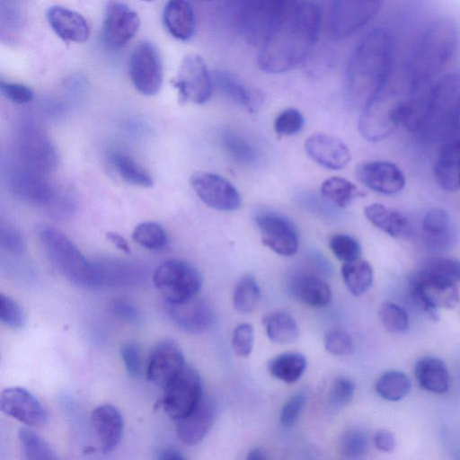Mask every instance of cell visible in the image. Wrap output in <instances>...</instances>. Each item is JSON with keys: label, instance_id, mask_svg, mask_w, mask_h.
I'll return each instance as SVG.
<instances>
[{"label": "cell", "instance_id": "3", "mask_svg": "<svg viewBox=\"0 0 460 460\" xmlns=\"http://www.w3.org/2000/svg\"><path fill=\"white\" fill-rule=\"evenodd\" d=\"M153 282L166 303L178 304L196 296L202 286V277L190 263L170 259L155 269Z\"/></svg>", "mask_w": 460, "mask_h": 460}, {"label": "cell", "instance_id": "19", "mask_svg": "<svg viewBox=\"0 0 460 460\" xmlns=\"http://www.w3.org/2000/svg\"><path fill=\"white\" fill-rule=\"evenodd\" d=\"M438 185L448 191L460 189V126L444 141L434 166Z\"/></svg>", "mask_w": 460, "mask_h": 460}, {"label": "cell", "instance_id": "48", "mask_svg": "<svg viewBox=\"0 0 460 460\" xmlns=\"http://www.w3.org/2000/svg\"><path fill=\"white\" fill-rule=\"evenodd\" d=\"M425 268L454 281H460V260L458 259L437 257L429 261Z\"/></svg>", "mask_w": 460, "mask_h": 460}, {"label": "cell", "instance_id": "18", "mask_svg": "<svg viewBox=\"0 0 460 460\" xmlns=\"http://www.w3.org/2000/svg\"><path fill=\"white\" fill-rule=\"evenodd\" d=\"M305 149L312 160L330 170H341L350 161L349 147L340 138L324 133L311 135Z\"/></svg>", "mask_w": 460, "mask_h": 460}, {"label": "cell", "instance_id": "43", "mask_svg": "<svg viewBox=\"0 0 460 460\" xmlns=\"http://www.w3.org/2000/svg\"><path fill=\"white\" fill-rule=\"evenodd\" d=\"M0 319L3 323L13 329H22L26 322L21 306L4 294L0 295Z\"/></svg>", "mask_w": 460, "mask_h": 460}, {"label": "cell", "instance_id": "33", "mask_svg": "<svg viewBox=\"0 0 460 460\" xmlns=\"http://www.w3.org/2000/svg\"><path fill=\"white\" fill-rule=\"evenodd\" d=\"M111 163L119 175L128 183L143 188L153 185L150 174L130 156L115 153L111 156Z\"/></svg>", "mask_w": 460, "mask_h": 460}, {"label": "cell", "instance_id": "21", "mask_svg": "<svg viewBox=\"0 0 460 460\" xmlns=\"http://www.w3.org/2000/svg\"><path fill=\"white\" fill-rule=\"evenodd\" d=\"M53 31L66 42L83 43L90 36L87 21L78 13L68 8L53 5L46 13Z\"/></svg>", "mask_w": 460, "mask_h": 460}, {"label": "cell", "instance_id": "25", "mask_svg": "<svg viewBox=\"0 0 460 460\" xmlns=\"http://www.w3.org/2000/svg\"><path fill=\"white\" fill-rule=\"evenodd\" d=\"M364 213L373 226L394 238L404 237L411 232L407 218L395 209L374 203L366 207Z\"/></svg>", "mask_w": 460, "mask_h": 460}, {"label": "cell", "instance_id": "14", "mask_svg": "<svg viewBox=\"0 0 460 460\" xmlns=\"http://www.w3.org/2000/svg\"><path fill=\"white\" fill-rule=\"evenodd\" d=\"M1 411L30 427H42L48 421V413L38 399L28 390L13 386L2 391Z\"/></svg>", "mask_w": 460, "mask_h": 460}, {"label": "cell", "instance_id": "36", "mask_svg": "<svg viewBox=\"0 0 460 460\" xmlns=\"http://www.w3.org/2000/svg\"><path fill=\"white\" fill-rule=\"evenodd\" d=\"M132 238L139 245L149 250L161 249L167 242V235L163 226L151 221L136 226L132 232Z\"/></svg>", "mask_w": 460, "mask_h": 460}, {"label": "cell", "instance_id": "20", "mask_svg": "<svg viewBox=\"0 0 460 460\" xmlns=\"http://www.w3.org/2000/svg\"><path fill=\"white\" fill-rule=\"evenodd\" d=\"M91 421L104 453L113 451L120 443L124 430V420L119 411L105 403L97 406L91 414Z\"/></svg>", "mask_w": 460, "mask_h": 460}, {"label": "cell", "instance_id": "52", "mask_svg": "<svg viewBox=\"0 0 460 460\" xmlns=\"http://www.w3.org/2000/svg\"><path fill=\"white\" fill-rule=\"evenodd\" d=\"M374 444L377 449L383 452H392L395 448L394 435L385 429H381L375 434Z\"/></svg>", "mask_w": 460, "mask_h": 460}, {"label": "cell", "instance_id": "41", "mask_svg": "<svg viewBox=\"0 0 460 460\" xmlns=\"http://www.w3.org/2000/svg\"><path fill=\"white\" fill-rule=\"evenodd\" d=\"M304 125L301 112L294 108L282 111L275 119L274 130L279 137L292 136L299 132Z\"/></svg>", "mask_w": 460, "mask_h": 460}, {"label": "cell", "instance_id": "42", "mask_svg": "<svg viewBox=\"0 0 460 460\" xmlns=\"http://www.w3.org/2000/svg\"><path fill=\"white\" fill-rule=\"evenodd\" d=\"M354 392V383L345 376H339L331 385L328 395L329 402L334 408L344 407L352 400Z\"/></svg>", "mask_w": 460, "mask_h": 460}, {"label": "cell", "instance_id": "37", "mask_svg": "<svg viewBox=\"0 0 460 460\" xmlns=\"http://www.w3.org/2000/svg\"><path fill=\"white\" fill-rule=\"evenodd\" d=\"M340 453L348 458H360L367 451V434L359 429L344 432L338 443Z\"/></svg>", "mask_w": 460, "mask_h": 460}, {"label": "cell", "instance_id": "28", "mask_svg": "<svg viewBox=\"0 0 460 460\" xmlns=\"http://www.w3.org/2000/svg\"><path fill=\"white\" fill-rule=\"evenodd\" d=\"M306 368V358L297 352H287L276 356L268 363L270 374L288 384L296 382Z\"/></svg>", "mask_w": 460, "mask_h": 460}, {"label": "cell", "instance_id": "44", "mask_svg": "<svg viewBox=\"0 0 460 460\" xmlns=\"http://www.w3.org/2000/svg\"><path fill=\"white\" fill-rule=\"evenodd\" d=\"M327 351L335 356H346L353 352L354 344L350 336L341 329H332L324 336Z\"/></svg>", "mask_w": 460, "mask_h": 460}, {"label": "cell", "instance_id": "1", "mask_svg": "<svg viewBox=\"0 0 460 460\" xmlns=\"http://www.w3.org/2000/svg\"><path fill=\"white\" fill-rule=\"evenodd\" d=\"M318 8L302 3L289 10L275 24L258 55V66L269 73H284L304 62L317 40Z\"/></svg>", "mask_w": 460, "mask_h": 460}, {"label": "cell", "instance_id": "23", "mask_svg": "<svg viewBox=\"0 0 460 460\" xmlns=\"http://www.w3.org/2000/svg\"><path fill=\"white\" fill-rule=\"evenodd\" d=\"M163 21L168 32L179 40L188 41L195 33V13L187 0H169L164 5Z\"/></svg>", "mask_w": 460, "mask_h": 460}, {"label": "cell", "instance_id": "16", "mask_svg": "<svg viewBox=\"0 0 460 460\" xmlns=\"http://www.w3.org/2000/svg\"><path fill=\"white\" fill-rule=\"evenodd\" d=\"M217 415V402L212 398L203 396L188 415L177 420L178 438L188 446L199 443L212 428Z\"/></svg>", "mask_w": 460, "mask_h": 460}, {"label": "cell", "instance_id": "46", "mask_svg": "<svg viewBox=\"0 0 460 460\" xmlns=\"http://www.w3.org/2000/svg\"><path fill=\"white\" fill-rule=\"evenodd\" d=\"M120 357L128 375L138 376L142 373V358L139 346L133 341L121 345Z\"/></svg>", "mask_w": 460, "mask_h": 460}, {"label": "cell", "instance_id": "17", "mask_svg": "<svg viewBox=\"0 0 460 460\" xmlns=\"http://www.w3.org/2000/svg\"><path fill=\"white\" fill-rule=\"evenodd\" d=\"M166 311L175 325L190 333L203 332L215 322L210 305L196 296L178 304L166 303Z\"/></svg>", "mask_w": 460, "mask_h": 460}, {"label": "cell", "instance_id": "31", "mask_svg": "<svg viewBox=\"0 0 460 460\" xmlns=\"http://www.w3.org/2000/svg\"><path fill=\"white\" fill-rule=\"evenodd\" d=\"M320 190L325 199L339 208H346L356 198L364 195L353 182L341 177L325 180Z\"/></svg>", "mask_w": 460, "mask_h": 460}, {"label": "cell", "instance_id": "27", "mask_svg": "<svg viewBox=\"0 0 460 460\" xmlns=\"http://www.w3.org/2000/svg\"><path fill=\"white\" fill-rule=\"evenodd\" d=\"M422 229L428 240L437 248H446L453 242L449 214L441 208H433L422 219Z\"/></svg>", "mask_w": 460, "mask_h": 460}, {"label": "cell", "instance_id": "30", "mask_svg": "<svg viewBox=\"0 0 460 460\" xmlns=\"http://www.w3.org/2000/svg\"><path fill=\"white\" fill-rule=\"evenodd\" d=\"M341 275L347 288L355 296L363 295L373 282L371 265L360 258L344 262L341 267Z\"/></svg>", "mask_w": 460, "mask_h": 460}, {"label": "cell", "instance_id": "4", "mask_svg": "<svg viewBox=\"0 0 460 460\" xmlns=\"http://www.w3.org/2000/svg\"><path fill=\"white\" fill-rule=\"evenodd\" d=\"M15 140L16 158L22 163L44 174L55 170L58 153L40 125L30 118L22 119Z\"/></svg>", "mask_w": 460, "mask_h": 460}, {"label": "cell", "instance_id": "49", "mask_svg": "<svg viewBox=\"0 0 460 460\" xmlns=\"http://www.w3.org/2000/svg\"><path fill=\"white\" fill-rule=\"evenodd\" d=\"M0 89L1 93L13 103L25 104L33 99L32 90L22 84L2 80Z\"/></svg>", "mask_w": 460, "mask_h": 460}, {"label": "cell", "instance_id": "32", "mask_svg": "<svg viewBox=\"0 0 460 460\" xmlns=\"http://www.w3.org/2000/svg\"><path fill=\"white\" fill-rule=\"evenodd\" d=\"M375 388L383 399L395 402L403 399L408 394L411 389V381L404 373L389 370L377 378Z\"/></svg>", "mask_w": 460, "mask_h": 460}, {"label": "cell", "instance_id": "38", "mask_svg": "<svg viewBox=\"0 0 460 460\" xmlns=\"http://www.w3.org/2000/svg\"><path fill=\"white\" fill-rule=\"evenodd\" d=\"M379 318L384 327L392 333H402L409 328L407 313L396 304L387 302L379 309Z\"/></svg>", "mask_w": 460, "mask_h": 460}, {"label": "cell", "instance_id": "47", "mask_svg": "<svg viewBox=\"0 0 460 460\" xmlns=\"http://www.w3.org/2000/svg\"><path fill=\"white\" fill-rule=\"evenodd\" d=\"M306 402V394L298 392L292 395L283 405L280 411V422L284 426L292 425L298 418Z\"/></svg>", "mask_w": 460, "mask_h": 460}, {"label": "cell", "instance_id": "2", "mask_svg": "<svg viewBox=\"0 0 460 460\" xmlns=\"http://www.w3.org/2000/svg\"><path fill=\"white\" fill-rule=\"evenodd\" d=\"M38 236L48 260L64 278L81 288L99 287L95 263L88 261L63 232L44 226Z\"/></svg>", "mask_w": 460, "mask_h": 460}, {"label": "cell", "instance_id": "56", "mask_svg": "<svg viewBox=\"0 0 460 460\" xmlns=\"http://www.w3.org/2000/svg\"><path fill=\"white\" fill-rule=\"evenodd\" d=\"M142 1L153 2V1H155V0H142Z\"/></svg>", "mask_w": 460, "mask_h": 460}, {"label": "cell", "instance_id": "22", "mask_svg": "<svg viewBox=\"0 0 460 460\" xmlns=\"http://www.w3.org/2000/svg\"><path fill=\"white\" fill-rule=\"evenodd\" d=\"M288 289L296 300L317 308L329 305L332 297L330 286L311 273L294 275L289 280Z\"/></svg>", "mask_w": 460, "mask_h": 460}, {"label": "cell", "instance_id": "10", "mask_svg": "<svg viewBox=\"0 0 460 460\" xmlns=\"http://www.w3.org/2000/svg\"><path fill=\"white\" fill-rule=\"evenodd\" d=\"M190 183L202 202L214 209L234 211L241 206L238 190L220 175L197 172L191 175Z\"/></svg>", "mask_w": 460, "mask_h": 460}, {"label": "cell", "instance_id": "53", "mask_svg": "<svg viewBox=\"0 0 460 460\" xmlns=\"http://www.w3.org/2000/svg\"><path fill=\"white\" fill-rule=\"evenodd\" d=\"M107 239L119 250L128 253L130 252L129 245L127 240L116 232H108L106 234Z\"/></svg>", "mask_w": 460, "mask_h": 460}, {"label": "cell", "instance_id": "12", "mask_svg": "<svg viewBox=\"0 0 460 460\" xmlns=\"http://www.w3.org/2000/svg\"><path fill=\"white\" fill-rule=\"evenodd\" d=\"M186 365L183 353L173 340L159 341L151 350L146 369V379L164 388Z\"/></svg>", "mask_w": 460, "mask_h": 460}, {"label": "cell", "instance_id": "55", "mask_svg": "<svg viewBox=\"0 0 460 460\" xmlns=\"http://www.w3.org/2000/svg\"><path fill=\"white\" fill-rule=\"evenodd\" d=\"M265 458L266 456L264 455L263 451L260 448H253L247 455V459L250 460H261Z\"/></svg>", "mask_w": 460, "mask_h": 460}, {"label": "cell", "instance_id": "54", "mask_svg": "<svg viewBox=\"0 0 460 460\" xmlns=\"http://www.w3.org/2000/svg\"><path fill=\"white\" fill-rule=\"evenodd\" d=\"M157 458L161 460H181L185 459V456L175 448H165L159 453Z\"/></svg>", "mask_w": 460, "mask_h": 460}, {"label": "cell", "instance_id": "5", "mask_svg": "<svg viewBox=\"0 0 460 460\" xmlns=\"http://www.w3.org/2000/svg\"><path fill=\"white\" fill-rule=\"evenodd\" d=\"M202 397L200 376L193 367L186 364L164 387L161 403L166 414L177 421L188 415Z\"/></svg>", "mask_w": 460, "mask_h": 460}, {"label": "cell", "instance_id": "9", "mask_svg": "<svg viewBox=\"0 0 460 460\" xmlns=\"http://www.w3.org/2000/svg\"><path fill=\"white\" fill-rule=\"evenodd\" d=\"M11 190L19 198L38 205L51 204L57 197L56 190L40 172L15 157L8 170Z\"/></svg>", "mask_w": 460, "mask_h": 460}, {"label": "cell", "instance_id": "45", "mask_svg": "<svg viewBox=\"0 0 460 460\" xmlns=\"http://www.w3.org/2000/svg\"><path fill=\"white\" fill-rule=\"evenodd\" d=\"M253 345V329L249 323L238 324L233 332L232 347L234 353L242 358L248 357Z\"/></svg>", "mask_w": 460, "mask_h": 460}, {"label": "cell", "instance_id": "7", "mask_svg": "<svg viewBox=\"0 0 460 460\" xmlns=\"http://www.w3.org/2000/svg\"><path fill=\"white\" fill-rule=\"evenodd\" d=\"M129 75L137 92L155 95L163 84V63L157 48L150 41H141L130 54Z\"/></svg>", "mask_w": 460, "mask_h": 460}, {"label": "cell", "instance_id": "11", "mask_svg": "<svg viewBox=\"0 0 460 460\" xmlns=\"http://www.w3.org/2000/svg\"><path fill=\"white\" fill-rule=\"evenodd\" d=\"M139 26L140 19L135 11L123 3H111L103 18L102 41L111 49H121L136 35Z\"/></svg>", "mask_w": 460, "mask_h": 460}, {"label": "cell", "instance_id": "35", "mask_svg": "<svg viewBox=\"0 0 460 460\" xmlns=\"http://www.w3.org/2000/svg\"><path fill=\"white\" fill-rule=\"evenodd\" d=\"M18 438L25 458L30 460H55L58 458L49 444L33 430L20 429Z\"/></svg>", "mask_w": 460, "mask_h": 460}, {"label": "cell", "instance_id": "39", "mask_svg": "<svg viewBox=\"0 0 460 460\" xmlns=\"http://www.w3.org/2000/svg\"><path fill=\"white\" fill-rule=\"evenodd\" d=\"M223 141L225 148L234 160L246 164L256 160L254 146L242 136L229 132L225 135Z\"/></svg>", "mask_w": 460, "mask_h": 460}, {"label": "cell", "instance_id": "40", "mask_svg": "<svg viewBox=\"0 0 460 460\" xmlns=\"http://www.w3.org/2000/svg\"><path fill=\"white\" fill-rule=\"evenodd\" d=\"M329 246L336 258L344 262L360 258V245L355 238L349 234H333L329 240Z\"/></svg>", "mask_w": 460, "mask_h": 460}, {"label": "cell", "instance_id": "8", "mask_svg": "<svg viewBox=\"0 0 460 460\" xmlns=\"http://www.w3.org/2000/svg\"><path fill=\"white\" fill-rule=\"evenodd\" d=\"M412 292L417 302L429 312L452 309L459 302L456 281L426 268L413 277Z\"/></svg>", "mask_w": 460, "mask_h": 460}, {"label": "cell", "instance_id": "34", "mask_svg": "<svg viewBox=\"0 0 460 460\" xmlns=\"http://www.w3.org/2000/svg\"><path fill=\"white\" fill-rule=\"evenodd\" d=\"M261 299L260 287L252 276L242 277L234 291L233 304L235 310L249 314L255 309Z\"/></svg>", "mask_w": 460, "mask_h": 460}, {"label": "cell", "instance_id": "13", "mask_svg": "<svg viewBox=\"0 0 460 460\" xmlns=\"http://www.w3.org/2000/svg\"><path fill=\"white\" fill-rule=\"evenodd\" d=\"M262 243L282 256H291L298 249V234L295 226L286 217L275 213L257 216Z\"/></svg>", "mask_w": 460, "mask_h": 460}, {"label": "cell", "instance_id": "26", "mask_svg": "<svg viewBox=\"0 0 460 460\" xmlns=\"http://www.w3.org/2000/svg\"><path fill=\"white\" fill-rule=\"evenodd\" d=\"M414 374L420 385L429 392L443 394L448 389L449 374L439 358L430 356L420 358L415 364Z\"/></svg>", "mask_w": 460, "mask_h": 460}, {"label": "cell", "instance_id": "15", "mask_svg": "<svg viewBox=\"0 0 460 460\" xmlns=\"http://www.w3.org/2000/svg\"><path fill=\"white\" fill-rule=\"evenodd\" d=\"M358 179L373 191L394 195L404 188L405 178L401 169L387 161H371L359 164Z\"/></svg>", "mask_w": 460, "mask_h": 460}, {"label": "cell", "instance_id": "50", "mask_svg": "<svg viewBox=\"0 0 460 460\" xmlns=\"http://www.w3.org/2000/svg\"><path fill=\"white\" fill-rule=\"evenodd\" d=\"M1 247L13 254H20L24 251V242L21 234L13 227L3 226L0 234Z\"/></svg>", "mask_w": 460, "mask_h": 460}, {"label": "cell", "instance_id": "51", "mask_svg": "<svg viewBox=\"0 0 460 460\" xmlns=\"http://www.w3.org/2000/svg\"><path fill=\"white\" fill-rule=\"evenodd\" d=\"M111 309L117 317L128 323H136L140 322L141 316L138 309L128 301L115 300L111 303Z\"/></svg>", "mask_w": 460, "mask_h": 460}, {"label": "cell", "instance_id": "29", "mask_svg": "<svg viewBox=\"0 0 460 460\" xmlns=\"http://www.w3.org/2000/svg\"><path fill=\"white\" fill-rule=\"evenodd\" d=\"M262 323L267 336L274 342L290 343L296 341L299 336L296 320L287 313H270L264 315Z\"/></svg>", "mask_w": 460, "mask_h": 460}, {"label": "cell", "instance_id": "24", "mask_svg": "<svg viewBox=\"0 0 460 460\" xmlns=\"http://www.w3.org/2000/svg\"><path fill=\"white\" fill-rule=\"evenodd\" d=\"M216 86L228 98L243 106L250 112L257 111L263 103L261 92L243 83L237 76L224 71L214 75Z\"/></svg>", "mask_w": 460, "mask_h": 460}, {"label": "cell", "instance_id": "6", "mask_svg": "<svg viewBox=\"0 0 460 460\" xmlns=\"http://www.w3.org/2000/svg\"><path fill=\"white\" fill-rule=\"evenodd\" d=\"M172 84L177 90L181 104H203L210 99L213 91V81L206 62L200 55L194 53L182 58Z\"/></svg>", "mask_w": 460, "mask_h": 460}]
</instances>
